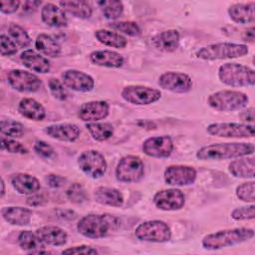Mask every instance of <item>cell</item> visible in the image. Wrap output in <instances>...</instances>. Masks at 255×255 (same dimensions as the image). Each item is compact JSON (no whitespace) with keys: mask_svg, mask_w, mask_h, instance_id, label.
<instances>
[{"mask_svg":"<svg viewBox=\"0 0 255 255\" xmlns=\"http://www.w3.org/2000/svg\"><path fill=\"white\" fill-rule=\"evenodd\" d=\"M97 40L105 46L122 49L127 46V39L117 32H113L106 29H100L95 32Z\"/></svg>","mask_w":255,"mask_h":255,"instance_id":"836d02e7","label":"cell"},{"mask_svg":"<svg viewBox=\"0 0 255 255\" xmlns=\"http://www.w3.org/2000/svg\"><path fill=\"white\" fill-rule=\"evenodd\" d=\"M110 106L105 101H91L84 103L78 112V117L88 123H96L109 116Z\"/></svg>","mask_w":255,"mask_h":255,"instance_id":"ac0fdd59","label":"cell"},{"mask_svg":"<svg viewBox=\"0 0 255 255\" xmlns=\"http://www.w3.org/2000/svg\"><path fill=\"white\" fill-rule=\"evenodd\" d=\"M18 112L24 118L32 121H43L46 117L43 105L32 98L22 99L18 105Z\"/></svg>","mask_w":255,"mask_h":255,"instance_id":"f1b7e54d","label":"cell"},{"mask_svg":"<svg viewBox=\"0 0 255 255\" xmlns=\"http://www.w3.org/2000/svg\"><path fill=\"white\" fill-rule=\"evenodd\" d=\"M7 81L11 88L21 93H35L42 88L41 79L31 72L13 69L7 74Z\"/></svg>","mask_w":255,"mask_h":255,"instance_id":"7c38bea8","label":"cell"},{"mask_svg":"<svg viewBox=\"0 0 255 255\" xmlns=\"http://www.w3.org/2000/svg\"><path fill=\"white\" fill-rule=\"evenodd\" d=\"M142 151L150 157H168L173 150V142L168 135H158L146 138L142 143Z\"/></svg>","mask_w":255,"mask_h":255,"instance_id":"2e32d148","label":"cell"},{"mask_svg":"<svg viewBox=\"0 0 255 255\" xmlns=\"http://www.w3.org/2000/svg\"><path fill=\"white\" fill-rule=\"evenodd\" d=\"M113 29H116L117 31H120L126 35L135 37L140 34V28L139 26L132 21H120L115 22L110 25Z\"/></svg>","mask_w":255,"mask_h":255,"instance_id":"b9f144b4","label":"cell"},{"mask_svg":"<svg viewBox=\"0 0 255 255\" xmlns=\"http://www.w3.org/2000/svg\"><path fill=\"white\" fill-rule=\"evenodd\" d=\"M86 128L97 141H105L114 134V127L110 123H88Z\"/></svg>","mask_w":255,"mask_h":255,"instance_id":"e575fe53","label":"cell"},{"mask_svg":"<svg viewBox=\"0 0 255 255\" xmlns=\"http://www.w3.org/2000/svg\"><path fill=\"white\" fill-rule=\"evenodd\" d=\"M62 82L65 87L81 93L90 92L95 86V81L90 75L75 69L66 70L62 74Z\"/></svg>","mask_w":255,"mask_h":255,"instance_id":"e0dca14e","label":"cell"},{"mask_svg":"<svg viewBox=\"0 0 255 255\" xmlns=\"http://www.w3.org/2000/svg\"><path fill=\"white\" fill-rule=\"evenodd\" d=\"M254 2L236 3L228 8V15L232 21L239 24L253 23L255 20Z\"/></svg>","mask_w":255,"mask_h":255,"instance_id":"83f0119b","label":"cell"},{"mask_svg":"<svg viewBox=\"0 0 255 255\" xmlns=\"http://www.w3.org/2000/svg\"><path fill=\"white\" fill-rule=\"evenodd\" d=\"M80 169L92 178L102 177L107 170V161L105 156L96 149L83 151L78 157Z\"/></svg>","mask_w":255,"mask_h":255,"instance_id":"8fae6325","label":"cell"},{"mask_svg":"<svg viewBox=\"0 0 255 255\" xmlns=\"http://www.w3.org/2000/svg\"><path fill=\"white\" fill-rule=\"evenodd\" d=\"M18 243L20 247L29 253H49L47 251H44V243L39 239V237L36 235V233H33L29 230L21 231L18 235Z\"/></svg>","mask_w":255,"mask_h":255,"instance_id":"4dcf8cb0","label":"cell"},{"mask_svg":"<svg viewBox=\"0 0 255 255\" xmlns=\"http://www.w3.org/2000/svg\"><path fill=\"white\" fill-rule=\"evenodd\" d=\"M89 58L93 64L101 67L120 68L124 64V57L121 54L110 50L94 51L90 54Z\"/></svg>","mask_w":255,"mask_h":255,"instance_id":"d4e9b609","label":"cell"},{"mask_svg":"<svg viewBox=\"0 0 255 255\" xmlns=\"http://www.w3.org/2000/svg\"><path fill=\"white\" fill-rule=\"evenodd\" d=\"M59 216L64 218V219H74L76 218V213L73 210H67V209H61L59 210Z\"/></svg>","mask_w":255,"mask_h":255,"instance_id":"f5cc1de1","label":"cell"},{"mask_svg":"<svg viewBox=\"0 0 255 255\" xmlns=\"http://www.w3.org/2000/svg\"><path fill=\"white\" fill-rule=\"evenodd\" d=\"M121 226L120 219L109 213L88 214L77 224L79 233L88 238H103L116 232Z\"/></svg>","mask_w":255,"mask_h":255,"instance_id":"6da1fadb","label":"cell"},{"mask_svg":"<svg viewBox=\"0 0 255 255\" xmlns=\"http://www.w3.org/2000/svg\"><path fill=\"white\" fill-rule=\"evenodd\" d=\"M196 170L194 167L183 164H173L165 168L163 176L164 181L169 185L185 186L192 184L196 179Z\"/></svg>","mask_w":255,"mask_h":255,"instance_id":"5bb4252c","label":"cell"},{"mask_svg":"<svg viewBox=\"0 0 255 255\" xmlns=\"http://www.w3.org/2000/svg\"><path fill=\"white\" fill-rule=\"evenodd\" d=\"M121 95L122 98L129 104L145 106L157 102L161 97V92L146 86L129 85L122 90Z\"/></svg>","mask_w":255,"mask_h":255,"instance_id":"30bf717a","label":"cell"},{"mask_svg":"<svg viewBox=\"0 0 255 255\" xmlns=\"http://www.w3.org/2000/svg\"><path fill=\"white\" fill-rule=\"evenodd\" d=\"M8 35L20 48H26L31 44V39L28 33L18 24H10L8 27Z\"/></svg>","mask_w":255,"mask_h":255,"instance_id":"8d00e7d4","label":"cell"},{"mask_svg":"<svg viewBox=\"0 0 255 255\" xmlns=\"http://www.w3.org/2000/svg\"><path fill=\"white\" fill-rule=\"evenodd\" d=\"M248 54V47L244 44L237 43H216L200 48L196 52V57L205 61L233 59L243 57Z\"/></svg>","mask_w":255,"mask_h":255,"instance_id":"5b68a950","label":"cell"},{"mask_svg":"<svg viewBox=\"0 0 255 255\" xmlns=\"http://www.w3.org/2000/svg\"><path fill=\"white\" fill-rule=\"evenodd\" d=\"M20 4L21 2L18 0H14V1L2 0L0 2V11L4 14H12L18 10Z\"/></svg>","mask_w":255,"mask_h":255,"instance_id":"c3c4849f","label":"cell"},{"mask_svg":"<svg viewBox=\"0 0 255 255\" xmlns=\"http://www.w3.org/2000/svg\"><path fill=\"white\" fill-rule=\"evenodd\" d=\"M0 53L1 56H12L17 53V45L5 34H2L0 37Z\"/></svg>","mask_w":255,"mask_h":255,"instance_id":"f6af8a7d","label":"cell"},{"mask_svg":"<svg viewBox=\"0 0 255 255\" xmlns=\"http://www.w3.org/2000/svg\"><path fill=\"white\" fill-rule=\"evenodd\" d=\"M13 188L20 194L31 195L36 193L40 188V181L33 175L25 172H18L11 176Z\"/></svg>","mask_w":255,"mask_h":255,"instance_id":"44dd1931","label":"cell"},{"mask_svg":"<svg viewBox=\"0 0 255 255\" xmlns=\"http://www.w3.org/2000/svg\"><path fill=\"white\" fill-rule=\"evenodd\" d=\"M208 134L218 137L229 138H247L253 137L255 128L250 124L239 123H214L206 128Z\"/></svg>","mask_w":255,"mask_h":255,"instance_id":"ba28073f","label":"cell"},{"mask_svg":"<svg viewBox=\"0 0 255 255\" xmlns=\"http://www.w3.org/2000/svg\"><path fill=\"white\" fill-rule=\"evenodd\" d=\"M218 78L221 83L230 87H249L255 83V72L242 64L225 63L218 69Z\"/></svg>","mask_w":255,"mask_h":255,"instance_id":"277c9868","label":"cell"},{"mask_svg":"<svg viewBox=\"0 0 255 255\" xmlns=\"http://www.w3.org/2000/svg\"><path fill=\"white\" fill-rule=\"evenodd\" d=\"M0 130L3 136L20 137L24 133V127L22 124L12 120H2Z\"/></svg>","mask_w":255,"mask_h":255,"instance_id":"74e56055","label":"cell"},{"mask_svg":"<svg viewBox=\"0 0 255 255\" xmlns=\"http://www.w3.org/2000/svg\"><path fill=\"white\" fill-rule=\"evenodd\" d=\"M94 197L98 203L103 205L120 207L124 203L123 194L114 187L100 186L95 189Z\"/></svg>","mask_w":255,"mask_h":255,"instance_id":"f546056e","label":"cell"},{"mask_svg":"<svg viewBox=\"0 0 255 255\" xmlns=\"http://www.w3.org/2000/svg\"><path fill=\"white\" fill-rule=\"evenodd\" d=\"M1 214L6 222L18 226L28 225L32 218V211L29 208L22 206L3 207Z\"/></svg>","mask_w":255,"mask_h":255,"instance_id":"cb8c5ba5","label":"cell"},{"mask_svg":"<svg viewBox=\"0 0 255 255\" xmlns=\"http://www.w3.org/2000/svg\"><path fill=\"white\" fill-rule=\"evenodd\" d=\"M244 41H248L250 43L254 42V28H249L244 32V36H243Z\"/></svg>","mask_w":255,"mask_h":255,"instance_id":"11a10c76","label":"cell"},{"mask_svg":"<svg viewBox=\"0 0 255 255\" xmlns=\"http://www.w3.org/2000/svg\"><path fill=\"white\" fill-rule=\"evenodd\" d=\"M41 19L49 27H66L68 20L64 10L53 3H46L41 10Z\"/></svg>","mask_w":255,"mask_h":255,"instance_id":"603a6c76","label":"cell"},{"mask_svg":"<svg viewBox=\"0 0 255 255\" xmlns=\"http://www.w3.org/2000/svg\"><path fill=\"white\" fill-rule=\"evenodd\" d=\"M255 160L253 156H240L232 160L228 165L229 172L239 178H253L254 177Z\"/></svg>","mask_w":255,"mask_h":255,"instance_id":"484cf974","label":"cell"},{"mask_svg":"<svg viewBox=\"0 0 255 255\" xmlns=\"http://www.w3.org/2000/svg\"><path fill=\"white\" fill-rule=\"evenodd\" d=\"M63 254H97L98 251L88 245H80L63 250Z\"/></svg>","mask_w":255,"mask_h":255,"instance_id":"7dc6e473","label":"cell"},{"mask_svg":"<svg viewBox=\"0 0 255 255\" xmlns=\"http://www.w3.org/2000/svg\"><path fill=\"white\" fill-rule=\"evenodd\" d=\"M157 83L160 88L176 94L188 93L192 88L191 78L180 72H165L159 76Z\"/></svg>","mask_w":255,"mask_h":255,"instance_id":"4fadbf2b","label":"cell"},{"mask_svg":"<svg viewBox=\"0 0 255 255\" xmlns=\"http://www.w3.org/2000/svg\"><path fill=\"white\" fill-rule=\"evenodd\" d=\"M151 44L160 51L173 52L179 45V33L174 29L162 31L152 37Z\"/></svg>","mask_w":255,"mask_h":255,"instance_id":"4316f807","label":"cell"},{"mask_svg":"<svg viewBox=\"0 0 255 255\" xmlns=\"http://www.w3.org/2000/svg\"><path fill=\"white\" fill-rule=\"evenodd\" d=\"M60 7L80 19H88L92 16L93 9L87 1H61Z\"/></svg>","mask_w":255,"mask_h":255,"instance_id":"d6a6232c","label":"cell"},{"mask_svg":"<svg viewBox=\"0 0 255 255\" xmlns=\"http://www.w3.org/2000/svg\"><path fill=\"white\" fill-rule=\"evenodd\" d=\"M45 132L52 138L73 142L80 136L81 130L77 125L74 124H55L45 128Z\"/></svg>","mask_w":255,"mask_h":255,"instance_id":"d6986e66","label":"cell"},{"mask_svg":"<svg viewBox=\"0 0 255 255\" xmlns=\"http://www.w3.org/2000/svg\"><path fill=\"white\" fill-rule=\"evenodd\" d=\"M154 205L164 211H173L181 209L185 203V197L181 190L177 188H168L157 191L153 196Z\"/></svg>","mask_w":255,"mask_h":255,"instance_id":"9a60e30c","label":"cell"},{"mask_svg":"<svg viewBox=\"0 0 255 255\" xmlns=\"http://www.w3.org/2000/svg\"><path fill=\"white\" fill-rule=\"evenodd\" d=\"M34 150L36 151L37 154L45 158H49L53 156L55 152L54 148L44 140H37L34 144Z\"/></svg>","mask_w":255,"mask_h":255,"instance_id":"bcb514c9","label":"cell"},{"mask_svg":"<svg viewBox=\"0 0 255 255\" xmlns=\"http://www.w3.org/2000/svg\"><path fill=\"white\" fill-rule=\"evenodd\" d=\"M20 59L25 67L36 73L46 74L51 69L50 61L35 50H25L22 52Z\"/></svg>","mask_w":255,"mask_h":255,"instance_id":"7402d4cb","label":"cell"},{"mask_svg":"<svg viewBox=\"0 0 255 255\" xmlns=\"http://www.w3.org/2000/svg\"><path fill=\"white\" fill-rule=\"evenodd\" d=\"M46 180L51 187H60L61 185H63L66 179L58 174H49L47 175Z\"/></svg>","mask_w":255,"mask_h":255,"instance_id":"f907efd6","label":"cell"},{"mask_svg":"<svg viewBox=\"0 0 255 255\" xmlns=\"http://www.w3.org/2000/svg\"><path fill=\"white\" fill-rule=\"evenodd\" d=\"M253 236L254 230L252 228L224 229L205 235L202 239V246L207 250H217L243 243L252 239Z\"/></svg>","mask_w":255,"mask_h":255,"instance_id":"3957f363","label":"cell"},{"mask_svg":"<svg viewBox=\"0 0 255 255\" xmlns=\"http://www.w3.org/2000/svg\"><path fill=\"white\" fill-rule=\"evenodd\" d=\"M1 149L2 150H6L10 153H18V154H26L29 152L28 148L26 146H24L21 142L12 139V138H8L5 136H1Z\"/></svg>","mask_w":255,"mask_h":255,"instance_id":"60d3db41","label":"cell"},{"mask_svg":"<svg viewBox=\"0 0 255 255\" xmlns=\"http://www.w3.org/2000/svg\"><path fill=\"white\" fill-rule=\"evenodd\" d=\"M144 174V165L137 155H126L120 159L116 168V177L121 182H137Z\"/></svg>","mask_w":255,"mask_h":255,"instance_id":"9c48e42d","label":"cell"},{"mask_svg":"<svg viewBox=\"0 0 255 255\" xmlns=\"http://www.w3.org/2000/svg\"><path fill=\"white\" fill-rule=\"evenodd\" d=\"M1 186H2V189H1V197L4 196V193H5V182H4V179L1 180Z\"/></svg>","mask_w":255,"mask_h":255,"instance_id":"9f6ffc18","label":"cell"},{"mask_svg":"<svg viewBox=\"0 0 255 255\" xmlns=\"http://www.w3.org/2000/svg\"><path fill=\"white\" fill-rule=\"evenodd\" d=\"M39 239L46 245L62 246L66 244L68 239L67 232L59 226L45 225L35 231Z\"/></svg>","mask_w":255,"mask_h":255,"instance_id":"ffe728a7","label":"cell"},{"mask_svg":"<svg viewBox=\"0 0 255 255\" xmlns=\"http://www.w3.org/2000/svg\"><path fill=\"white\" fill-rule=\"evenodd\" d=\"M35 48L40 53L51 58H57L61 55V46L59 43L47 34H40L37 36L35 40Z\"/></svg>","mask_w":255,"mask_h":255,"instance_id":"1f68e13d","label":"cell"},{"mask_svg":"<svg viewBox=\"0 0 255 255\" xmlns=\"http://www.w3.org/2000/svg\"><path fill=\"white\" fill-rule=\"evenodd\" d=\"M249 98L246 94L234 90H221L209 95L207 104L218 112H232L247 106Z\"/></svg>","mask_w":255,"mask_h":255,"instance_id":"8992f818","label":"cell"},{"mask_svg":"<svg viewBox=\"0 0 255 255\" xmlns=\"http://www.w3.org/2000/svg\"><path fill=\"white\" fill-rule=\"evenodd\" d=\"M98 6L101 8L103 15L109 20L118 19L124 11V5L118 0H104L99 1Z\"/></svg>","mask_w":255,"mask_h":255,"instance_id":"d590c367","label":"cell"},{"mask_svg":"<svg viewBox=\"0 0 255 255\" xmlns=\"http://www.w3.org/2000/svg\"><path fill=\"white\" fill-rule=\"evenodd\" d=\"M41 5V1H26L24 2V9L25 10H36L38 6Z\"/></svg>","mask_w":255,"mask_h":255,"instance_id":"db71d44e","label":"cell"},{"mask_svg":"<svg viewBox=\"0 0 255 255\" xmlns=\"http://www.w3.org/2000/svg\"><path fill=\"white\" fill-rule=\"evenodd\" d=\"M231 217L234 220L254 219V217H255V206H254V204L235 208L231 212Z\"/></svg>","mask_w":255,"mask_h":255,"instance_id":"ee69618b","label":"cell"},{"mask_svg":"<svg viewBox=\"0 0 255 255\" xmlns=\"http://www.w3.org/2000/svg\"><path fill=\"white\" fill-rule=\"evenodd\" d=\"M49 89L53 97L59 101H65L68 98V92L65 88V85L58 79H50Z\"/></svg>","mask_w":255,"mask_h":255,"instance_id":"7bdbcfd3","label":"cell"},{"mask_svg":"<svg viewBox=\"0 0 255 255\" xmlns=\"http://www.w3.org/2000/svg\"><path fill=\"white\" fill-rule=\"evenodd\" d=\"M134 235L141 241L162 243L171 238V231L164 221L148 220L140 223L135 228Z\"/></svg>","mask_w":255,"mask_h":255,"instance_id":"52a82bcc","label":"cell"},{"mask_svg":"<svg viewBox=\"0 0 255 255\" xmlns=\"http://www.w3.org/2000/svg\"><path fill=\"white\" fill-rule=\"evenodd\" d=\"M48 201V198L44 195V194H39V193H33L31 194L26 202L28 205L30 206H40V205H44L46 202Z\"/></svg>","mask_w":255,"mask_h":255,"instance_id":"681fc988","label":"cell"},{"mask_svg":"<svg viewBox=\"0 0 255 255\" xmlns=\"http://www.w3.org/2000/svg\"><path fill=\"white\" fill-rule=\"evenodd\" d=\"M254 190H255V182L253 180H251V181L243 182L240 185H238L236 187L235 193H236V196L240 200L253 203L255 200Z\"/></svg>","mask_w":255,"mask_h":255,"instance_id":"f35d334b","label":"cell"},{"mask_svg":"<svg viewBox=\"0 0 255 255\" xmlns=\"http://www.w3.org/2000/svg\"><path fill=\"white\" fill-rule=\"evenodd\" d=\"M252 142H219L199 148L196 157L201 160H221L253 154Z\"/></svg>","mask_w":255,"mask_h":255,"instance_id":"7a4b0ae2","label":"cell"},{"mask_svg":"<svg viewBox=\"0 0 255 255\" xmlns=\"http://www.w3.org/2000/svg\"><path fill=\"white\" fill-rule=\"evenodd\" d=\"M67 197L68 199L73 202V203H83L84 201L87 200V192L85 187L79 183V182H75L73 184H71L69 186V188L67 189Z\"/></svg>","mask_w":255,"mask_h":255,"instance_id":"ab89813d","label":"cell"},{"mask_svg":"<svg viewBox=\"0 0 255 255\" xmlns=\"http://www.w3.org/2000/svg\"><path fill=\"white\" fill-rule=\"evenodd\" d=\"M240 118L243 122L247 123H253L254 121V108H249L247 111H244L242 114H240Z\"/></svg>","mask_w":255,"mask_h":255,"instance_id":"816d5d0a","label":"cell"}]
</instances>
